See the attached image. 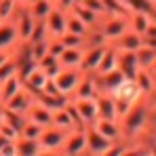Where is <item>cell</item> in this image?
Returning <instances> with one entry per match:
<instances>
[{
  "mask_svg": "<svg viewBox=\"0 0 156 156\" xmlns=\"http://www.w3.org/2000/svg\"><path fill=\"white\" fill-rule=\"evenodd\" d=\"M152 116H154L152 97H141L137 104H133L129 112L118 120L125 139H141V137H146L150 127H152Z\"/></svg>",
  "mask_w": 156,
  "mask_h": 156,
  "instance_id": "cell-1",
  "label": "cell"
},
{
  "mask_svg": "<svg viewBox=\"0 0 156 156\" xmlns=\"http://www.w3.org/2000/svg\"><path fill=\"white\" fill-rule=\"evenodd\" d=\"M82 70L80 68H57V72L51 74V80L53 84L57 87V91L61 93V95H66V97H72L74 95V91H76L78 82H80V78H82Z\"/></svg>",
  "mask_w": 156,
  "mask_h": 156,
  "instance_id": "cell-2",
  "label": "cell"
},
{
  "mask_svg": "<svg viewBox=\"0 0 156 156\" xmlns=\"http://www.w3.org/2000/svg\"><path fill=\"white\" fill-rule=\"evenodd\" d=\"M127 17L129 15H105L101 19V23L97 26V30L101 32V36H104V40L108 44H112L118 36H122V32L129 30Z\"/></svg>",
  "mask_w": 156,
  "mask_h": 156,
  "instance_id": "cell-3",
  "label": "cell"
},
{
  "mask_svg": "<svg viewBox=\"0 0 156 156\" xmlns=\"http://www.w3.org/2000/svg\"><path fill=\"white\" fill-rule=\"evenodd\" d=\"M59 154H87V127H74L68 131Z\"/></svg>",
  "mask_w": 156,
  "mask_h": 156,
  "instance_id": "cell-4",
  "label": "cell"
},
{
  "mask_svg": "<svg viewBox=\"0 0 156 156\" xmlns=\"http://www.w3.org/2000/svg\"><path fill=\"white\" fill-rule=\"evenodd\" d=\"M66 133L68 131H61V129H57V127H53V125L44 127L42 133H40V137H38V144H40L42 154H59L61 144L66 139Z\"/></svg>",
  "mask_w": 156,
  "mask_h": 156,
  "instance_id": "cell-5",
  "label": "cell"
},
{
  "mask_svg": "<svg viewBox=\"0 0 156 156\" xmlns=\"http://www.w3.org/2000/svg\"><path fill=\"white\" fill-rule=\"evenodd\" d=\"M36 21L26 9H19L13 17V26H15V32H17V38L19 42H30L32 34H34V27H36Z\"/></svg>",
  "mask_w": 156,
  "mask_h": 156,
  "instance_id": "cell-6",
  "label": "cell"
},
{
  "mask_svg": "<svg viewBox=\"0 0 156 156\" xmlns=\"http://www.w3.org/2000/svg\"><path fill=\"white\" fill-rule=\"evenodd\" d=\"M112 150H114V141L105 139L91 125H87V152L89 154H112Z\"/></svg>",
  "mask_w": 156,
  "mask_h": 156,
  "instance_id": "cell-7",
  "label": "cell"
},
{
  "mask_svg": "<svg viewBox=\"0 0 156 156\" xmlns=\"http://www.w3.org/2000/svg\"><path fill=\"white\" fill-rule=\"evenodd\" d=\"M66 17H68V11H63L61 6H53L51 13L44 17V26L49 32V38H59L63 32H66Z\"/></svg>",
  "mask_w": 156,
  "mask_h": 156,
  "instance_id": "cell-8",
  "label": "cell"
},
{
  "mask_svg": "<svg viewBox=\"0 0 156 156\" xmlns=\"http://www.w3.org/2000/svg\"><path fill=\"white\" fill-rule=\"evenodd\" d=\"M36 101V95L30 91V89H26V87H21L6 104L2 105L4 110H11V112H19V114H26L27 110H30V105Z\"/></svg>",
  "mask_w": 156,
  "mask_h": 156,
  "instance_id": "cell-9",
  "label": "cell"
},
{
  "mask_svg": "<svg viewBox=\"0 0 156 156\" xmlns=\"http://www.w3.org/2000/svg\"><path fill=\"white\" fill-rule=\"evenodd\" d=\"M91 127L97 131L99 135H104L105 139H110V141H122L125 139V135H122V129H120V122L118 120H105V118H95L93 122H91Z\"/></svg>",
  "mask_w": 156,
  "mask_h": 156,
  "instance_id": "cell-10",
  "label": "cell"
},
{
  "mask_svg": "<svg viewBox=\"0 0 156 156\" xmlns=\"http://www.w3.org/2000/svg\"><path fill=\"white\" fill-rule=\"evenodd\" d=\"M105 47H108V42H105V44H91V47H84V55H82L80 70L87 72V74H93V72L97 70L101 57H104Z\"/></svg>",
  "mask_w": 156,
  "mask_h": 156,
  "instance_id": "cell-11",
  "label": "cell"
},
{
  "mask_svg": "<svg viewBox=\"0 0 156 156\" xmlns=\"http://www.w3.org/2000/svg\"><path fill=\"white\" fill-rule=\"evenodd\" d=\"M21 82H23V87H26V89H30L34 95H38V93H42L44 84L49 82V74H47L42 68L34 66L27 74H23V76H21Z\"/></svg>",
  "mask_w": 156,
  "mask_h": 156,
  "instance_id": "cell-12",
  "label": "cell"
},
{
  "mask_svg": "<svg viewBox=\"0 0 156 156\" xmlns=\"http://www.w3.org/2000/svg\"><path fill=\"white\" fill-rule=\"evenodd\" d=\"M97 95H99V87H97L95 74H87V72H84L72 97H74V99H95ZM72 97H70V99H72Z\"/></svg>",
  "mask_w": 156,
  "mask_h": 156,
  "instance_id": "cell-13",
  "label": "cell"
},
{
  "mask_svg": "<svg viewBox=\"0 0 156 156\" xmlns=\"http://www.w3.org/2000/svg\"><path fill=\"white\" fill-rule=\"evenodd\" d=\"M112 97L114 99H125V101H131V104H137L144 95H141V91H139V87H137V82L133 78H125L120 82V87L112 93Z\"/></svg>",
  "mask_w": 156,
  "mask_h": 156,
  "instance_id": "cell-14",
  "label": "cell"
},
{
  "mask_svg": "<svg viewBox=\"0 0 156 156\" xmlns=\"http://www.w3.org/2000/svg\"><path fill=\"white\" fill-rule=\"evenodd\" d=\"M95 80H97L99 93L112 95V93L120 87V82L125 80V74H122L120 70H112V72H108V74H95Z\"/></svg>",
  "mask_w": 156,
  "mask_h": 156,
  "instance_id": "cell-15",
  "label": "cell"
},
{
  "mask_svg": "<svg viewBox=\"0 0 156 156\" xmlns=\"http://www.w3.org/2000/svg\"><path fill=\"white\" fill-rule=\"evenodd\" d=\"M72 104H74V108H76L78 116H80L84 127L91 125L97 118V104H95V99H74L72 97Z\"/></svg>",
  "mask_w": 156,
  "mask_h": 156,
  "instance_id": "cell-16",
  "label": "cell"
},
{
  "mask_svg": "<svg viewBox=\"0 0 156 156\" xmlns=\"http://www.w3.org/2000/svg\"><path fill=\"white\" fill-rule=\"evenodd\" d=\"M95 104H97V118L118 120V116H116V104H114V97H112V95L99 93V95L95 97Z\"/></svg>",
  "mask_w": 156,
  "mask_h": 156,
  "instance_id": "cell-17",
  "label": "cell"
},
{
  "mask_svg": "<svg viewBox=\"0 0 156 156\" xmlns=\"http://www.w3.org/2000/svg\"><path fill=\"white\" fill-rule=\"evenodd\" d=\"M118 51H137L141 44H144V36L133 32V30H127L122 32V36H118L114 42H112Z\"/></svg>",
  "mask_w": 156,
  "mask_h": 156,
  "instance_id": "cell-18",
  "label": "cell"
},
{
  "mask_svg": "<svg viewBox=\"0 0 156 156\" xmlns=\"http://www.w3.org/2000/svg\"><path fill=\"white\" fill-rule=\"evenodd\" d=\"M17 44H19V38H17V32H15V26H13V19L2 21L0 23V49L13 51Z\"/></svg>",
  "mask_w": 156,
  "mask_h": 156,
  "instance_id": "cell-19",
  "label": "cell"
},
{
  "mask_svg": "<svg viewBox=\"0 0 156 156\" xmlns=\"http://www.w3.org/2000/svg\"><path fill=\"white\" fill-rule=\"evenodd\" d=\"M27 120H32V122H36V125H40V127H49L53 120V112L51 110H47L42 104H38V101H34V104L30 105V110L26 112Z\"/></svg>",
  "mask_w": 156,
  "mask_h": 156,
  "instance_id": "cell-20",
  "label": "cell"
},
{
  "mask_svg": "<svg viewBox=\"0 0 156 156\" xmlns=\"http://www.w3.org/2000/svg\"><path fill=\"white\" fill-rule=\"evenodd\" d=\"M118 70L125 74V78H135L139 70L135 51H118Z\"/></svg>",
  "mask_w": 156,
  "mask_h": 156,
  "instance_id": "cell-21",
  "label": "cell"
},
{
  "mask_svg": "<svg viewBox=\"0 0 156 156\" xmlns=\"http://www.w3.org/2000/svg\"><path fill=\"white\" fill-rule=\"evenodd\" d=\"M112 70H118V49L114 44H108L104 57H101V61H99V66L93 74H108Z\"/></svg>",
  "mask_w": 156,
  "mask_h": 156,
  "instance_id": "cell-22",
  "label": "cell"
},
{
  "mask_svg": "<svg viewBox=\"0 0 156 156\" xmlns=\"http://www.w3.org/2000/svg\"><path fill=\"white\" fill-rule=\"evenodd\" d=\"M152 19H154V15L137 11V13H129V17H127V26H129V30H133V32H137V34L144 36L146 30H148L150 23H152Z\"/></svg>",
  "mask_w": 156,
  "mask_h": 156,
  "instance_id": "cell-23",
  "label": "cell"
},
{
  "mask_svg": "<svg viewBox=\"0 0 156 156\" xmlns=\"http://www.w3.org/2000/svg\"><path fill=\"white\" fill-rule=\"evenodd\" d=\"M133 80L137 82V87H139V91H141V95H144V97H154V95H156L154 76H152V72H150V70H141V68H139Z\"/></svg>",
  "mask_w": 156,
  "mask_h": 156,
  "instance_id": "cell-24",
  "label": "cell"
},
{
  "mask_svg": "<svg viewBox=\"0 0 156 156\" xmlns=\"http://www.w3.org/2000/svg\"><path fill=\"white\" fill-rule=\"evenodd\" d=\"M21 87H23V82H21V76L19 74H13V76L6 78V80H2L0 82V104L4 105Z\"/></svg>",
  "mask_w": 156,
  "mask_h": 156,
  "instance_id": "cell-25",
  "label": "cell"
},
{
  "mask_svg": "<svg viewBox=\"0 0 156 156\" xmlns=\"http://www.w3.org/2000/svg\"><path fill=\"white\" fill-rule=\"evenodd\" d=\"M36 101L38 104H42L47 110H61V108H66V104L70 101V97H66V95H61V93H38L36 95Z\"/></svg>",
  "mask_w": 156,
  "mask_h": 156,
  "instance_id": "cell-26",
  "label": "cell"
},
{
  "mask_svg": "<svg viewBox=\"0 0 156 156\" xmlns=\"http://www.w3.org/2000/svg\"><path fill=\"white\" fill-rule=\"evenodd\" d=\"M82 55H84V49H68L66 47L61 55L57 57V63H59V68H80Z\"/></svg>",
  "mask_w": 156,
  "mask_h": 156,
  "instance_id": "cell-27",
  "label": "cell"
},
{
  "mask_svg": "<svg viewBox=\"0 0 156 156\" xmlns=\"http://www.w3.org/2000/svg\"><path fill=\"white\" fill-rule=\"evenodd\" d=\"M70 11H72L74 15H78V17H80V19H82V21H84L89 27H91V30H95V27L101 23V19H104L101 15H97V13H93L91 9H87L82 2H76V4H74Z\"/></svg>",
  "mask_w": 156,
  "mask_h": 156,
  "instance_id": "cell-28",
  "label": "cell"
},
{
  "mask_svg": "<svg viewBox=\"0 0 156 156\" xmlns=\"http://www.w3.org/2000/svg\"><path fill=\"white\" fill-rule=\"evenodd\" d=\"M53 6H55V4H53L51 0H30L27 6H23V9H26L34 19H44V17L51 13Z\"/></svg>",
  "mask_w": 156,
  "mask_h": 156,
  "instance_id": "cell-29",
  "label": "cell"
},
{
  "mask_svg": "<svg viewBox=\"0 0 156 156\" xmlns=\"http://www.w3.org/2000/svg\"><path fill=\"white\" fill-rule=\"evenodd\" d=\"M15 146H17V154H23V156L42 154L38 139H30V137H21V135H19V137L15 139Z\"/></svg>",
  "mask_w": 156,
  "mask_h": 156,
  "instance_id": "cell-30",
  "label": "cell"
},
{
  "mask_svg": "<svg viewBox=\"0 0 156 156\" xmlns=\"http://www.w3.org/2000/svg\"><path fill=\"white\" fill-rule=\"evenodd\" d=\"M135 57H137V66H139L141 70H150V68H152V63H154L156 49L144 42V44L135 51Z\"/></svg>",
  "mask_w": 156,
  "mask_h": 156,
  "instance_id": "cell-31",
  "label": "cell"
},
{
  "mask_svg": "<svg viewBox=\"0 0 156 156\" xmlns=\"http://www.w3.org/2000/svg\"><path fill=\"white\" fill-rule=\"evenodd\" d=\"M53 127H57V129L61 131H70L74 129L76 125H74V120H72V116H70V112L66 110V108H61V110H55L53 112V120H51Z\"/></svg>",
  "mask_w": 156,
  "mask_h": 156,
  "instance_id": "cell-32",
  "label": "cell"
},
{
  "mask_svg": "<svg viewBox=\"0 0 156 156\" xmlns=\"http://www.w3.org/2000/svg\"><path fill=\"white\" fill-rule=\"evenodd\" d=\"M91 27L87 26L78 15H74L72 11H68V17H66V32H74V34H80V36H87Z\"/></svg>",
  "mask_w": 156,
  "mask_h": 156,
  "instance_id": "cell-33",
  "label": "cell"
},
{
  "mask_svg": "<svg viewBox=\"0 0 156 156\" xmlns=\"http://www.w3.org/2000/svg\"><path fill=\"white\" fill-rule=\"evenodd\" d=\"M59 40L68 49H84L87 47V36H80V34H74V32H63L59 36Z\"/></svg>",
  "mask_w": 156,
  "mask_h": 156,
  "instance_id": "cell-34",
  "label": "cell"
},
{
  "mask_svg": "<svg viewBox=\"0 0 156 156\" xmlns=\"http://www.w3.org/2000/svg\"><path fill=\"white\" fill-rule=\"evenodd\" d=\"M27 49H30V55L34 59V63L38 59H42L47 53H49V38H42V40H32L27 42Z\"/></svg>",
  "mask_w": 156,
  "mask_h": 156,
  "instance_id": "cell-35",
  "label": "cell"
},
{
  "mask_svg": "<svg viewBox=\"0 0 156 156\" xmlns=\"http://www.w3.org/2000/svg\"><path fill=\"white\" fill-rule=\"evenodd\" d=\"M17 11H19V4L15 0H0V21H11Z\"/></svg>",
  "mask_w": 156,
  "mask_h": 156,
  "instance_id": "cell-36",
  "label": "cell"
},
{
  "mask_svg": "<svg viewBox=\"0 0 156 156\" xmlns=\"http://www.w3.org/2000/svg\"><path fill=\"white\" fill-rule=\"evenodd\" d=\"M36 66H38V68H42L49 76H51V74H55V72H57V68H59L57 57H55V55H51V53H47L42 59H38V61H36Z\"/></svg>",
  "mask_w": 156,
  "mask_h": 156,
  "instance_id": "cell-37",
  "label": "cell"
},
{
  "mask_svg": "<svg viewBox=\"0 0 156 156\" xmlns=\"http://www.w3.org/2000/svg\"><path fill=\"white\" fill-rule=\"evenodd\" d=\"M44 127H40V125H36V122H32V120H26V125H23V129H21V137H30V139H38L40 137V133H42Z\"/></svg>",
  "mask_w": 156,
  "mask_h": 156,
  "instance_id": "cell-38",
  "label": "cell"
},
{
  "mask_svg": "<svg viewBox=\"0 0 156 156\" xmlns=\"http://www.w3.org/2000/svg\"><path fill=\"white\" fill-rule=\"evenodd\" d=\"M13 74H19V68H17L15 57H11L9 61H4V63L0 66V82H2V80H6L9 76H13Z\"/></svg>",
  "mask_w": 156,
  "mask_h": 156,
  "instance_id": "cell-39",
  "label": "cell"
},
{
  "mask_svg": "<svg viewBox=\"0 0 156 156\" xmlns=\"http://www.w3.org/2000/svg\"><path fill=\"white\" fill-rule=\"evenodd\" d=\"M0 133H2L6 139H17V137H19V131L15 129V127H13V125L4 118V116L0 118Z\"/></svg>",
  "mask_w": 156,
  "mask_h": 156,
  "instance_id": "cell-40",
  "label": "cell"
},
{
  "mask_svg": "<svg viewBox=\"0 0 156 156\" xmlns=\"http://www.w3.org/2000/svg\"><path fill=\"white\" fill-rule=\"evenodd\" d=\"M42 38H49V32H47V26H44V19H38V21H36V27H34V34H32V38H30V42H32V40H42Z\"/></svg>",
  "mask_w": 156,
  "mask_h": 156,
  "instance_id": "cell-41",
  "label": "cell"
},
{
  "mask_svg": "<svg viewBox=\"0 0 156 156\" xmlns=\"http://www.w3.org/2000/svg\"><path fill=\"white\" fill-rule=\"evenodd\" d=\"M87 9H91L93 13H97V15H101L105 17V6H104V0H80Z\"/></svg>",
  "mask_w": 156,
  "mask_h": 156,
  "instance_id": "cell-42",
  "label": "cell"
},
{
  "mask_svg": "<svg viewBox=\"0 0 156 156\" xmlns=\"http://www.w3.org/2000/svg\"><path fill=\"white\" fill-rule=\"evenodd\" d=\"M144 42L156 49V19H152V23H150V27L146 30V34H144Z\"/></svg>",
  "mask_w": 156,
  "mask_h": 156,
  "instance_id": "cell-43",
  "label": "cell"
},
{
  "mask_svg": "<svg viewBox=\"0 0 156 156\" xmlns=\"http://www.w3.org/2000/svg\"><path fill=\"white\" fill-rule=\"evenodd\" d=\"M63 49H66V47H63V42H61L59 38H49V53H51V55L59 57Z\"/></svg>",
  "mask_w": 156,
  "mask_h": 156,
  "instance_id": "cell-44",
  "label": "cell"
},
{
  "mask_svg": "<svg viewBox=\"0 0 156 156\" xmlns=\"http://www.w3.org/2000/svg\"><path fill=\"white\" fill-rule=\"evenodd\" d=\"M76 2H80V0H57V6H61L63 11H70Z\"/></svg>",
  "mask_w": 156,
  "mask_h": 156,
  "instance_id": "cell-45",
  "label": "cell"
},
{
  "mask_svg": "<svg viewBox=\"0 0 156 156\" xmlns=\"http://www.w3.org/2000/svg\"><path fill=\"white\" fill-rule=\"evenodd\" d=\"M13 57V51H4V49H0V66L4 63V61H9Z\"/></svg>",
  "mask_w": 156,
  "mask_h": 156,
  "instance_id": "cell-46",
  "label": "cell"
},
{
  "mask_svg": "<svg viewBox=\"0 0 156 156\" xmlns=\"http://www.w3.org/2000/svg\"><path fill=\"white\" fill-rule=\"evenodd\" d=\"M15 2L19 4V9H23V6H27V2H30V0H15Z\"/></svg>",
  "mask_w": 156,
  "mask_h": 156,
  "instance_id": "cell-47",
  "label": "cell"
},
{
  "mask_svg": "<svg viewBox=\"0 0 156 156\" xmlns=\"http://www.w3.org/2000/svg\"><path fill=\"white\" fill-rule=\"evenodd\" d=\"M152 72H156V57H154V63H152V68H150Z\"/></svg>",
  "mask_w": 156,
  "mask_h": 156,
  "instance_id": "cell-48",
  "label": "cell"
},
{
  "mask_svg": "<svg viewBox=\"0 0 156 156\" xmlns=\"http://www.w3.org/2000/svg\"><path fill=\"white\" fill-rule=\"evenodd\" d=\"M152 72V70H150ZM152 76H154V87H156V72H152Z\"/></svg>",
  "mask_w": 156,
  "mask_h": 156,
  "instance_id": "cell-49",
  "label": "cell"
},
{
  "mask_svg": "<svg viewBox=\"0 0 156 156\" xmlns=\"http://www.w3.org/2000/svg\"><path fill=\"white\" fill-rule=\"evenodd\" d=\"M0 118H2V104H0Z\"/></svg>",
  "mask_w": 156,
  "mask_h": 156,
  "instance_id": "cell-50",
  "label": "cell"
},
{
  "mask_svg": "<svg viewBox=\"0 0 156 156\" xmlns=\"http://www.w3.org/2000/svg\"><path fill=\"white\" fill-rule=\"evenodd\" d=\"M51 2H53V4H57V0H51Z\"/></svg>",
  "mask_w": 156,
  "mask_h": 156,
  "instance_id": "cell-51",
  "label": "cell"
},
{
  "mask_svg": "<svg viewBox=\"0 0 156 156\" xmlns=\"http://www.w3.org/2000/svg\"><path fill=\"white\" fill-rule=\"evenodd\" d=\"M0 23H2V21H0Z\"/></svg>",
  "mask_w": 156,
  "mask_h": 156,
  "instance_id": "cell-52",
  "label": "cell"
},
{
  "mask_svg": "<svg viewBox=\"0 0 156 156\" xmlns=\"http://www.w3.org/2000/svg\"><path fill=\"white\" fill-rule=\"evenodd\" d=\"M154 146H156V144H154Z\"/></svg>",
  "mask_w": 156,
  "mask_h": 156,
  "instance_id": "cell-53",
  "label": "cell"
}]
</instances>
